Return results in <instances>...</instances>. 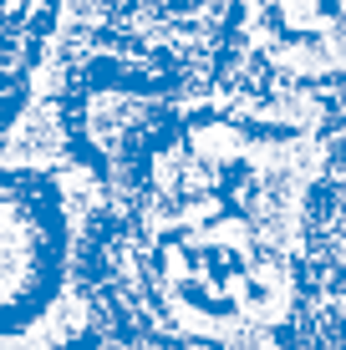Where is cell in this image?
<instances>
[{
    "label": "cell",
    "mask_w": 346,
    "mask_h": 350,
    "mask_svg": "<svg viewBox=\"0 0 346 350\" xmlns=\"http://www.w3.org/2000/svg\"><path fill=\"white\" fill-rule=\"evenodd\" d=\"M107 188L87 167L0 163V350L127 345L97 274Z\"/></svg>",
    "instance_id": "cell-1"
}]
</instances>
